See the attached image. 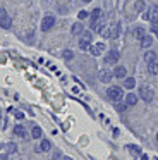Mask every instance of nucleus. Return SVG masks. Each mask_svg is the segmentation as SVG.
Wrapping results in <instances>:
<instances>
[{"instance_id": "obj_1", "label": "nucleus", "mask_w": 158, "mask_h": 160, "mask_svg": "<svg viewBox=\"0 0 158 160\" xmlns=\"http://www.w3.org/2000/svg\"><path fill=\"white\" fill-rule=\"evenodd\" d=\"M106 97L113 102H120L124 97V91H122V88H119V86H110L108 90H106Z\"/></svg>"}, {"instance_id": "obj_2", "label": "nucleus", "mask_w": 158, "mask_h": 160, "mask_svg": "<svg viewBox=\"0 0 158 160\" xmlns=\"http://www.w3.org/2000/svg\"><path fill=\"white\" fill-rule=\"evenodd\" d=\"M100 21H101V9H95V11L91 12V29L98 31V28L101 26Z\"/></svg>"}, {"instance_id": "obj_3", "label": "nucleus", "mask_w": 158, "mask_h": 160, "mask_svg": "<svg viewBox=\"0 0 158 160\" xmlns=\"http://www.w3.org/2000/svg\"><path fill=\"white\" fill-rule=\"evenodd\" d=\"M153 90H151V88H148V86H141L139 88V97L143 98L144 102H151L153 100Z\"/></svg>"}, {"instance_id": "obj_4", "label": "nucleus", "mask_w": 158, "mask_h": 160, "mask_svg": "<svg viewBox=\"0 0 158 160\" xmlns=\"http://www.w3.org/2000/svg\"><path fill=\"white\" fill-rule=\"evenodd\" d=\"M53 26H55V18L53 16H45L43 21H41V29H43V31H50Z\"/></svg>"}, {"instance_id": "obj_5", "label": "nucleus", "mask_w": 158, "mask_h": 160, "mask_svg": "<svg viewBox=\"0 0 158 160\" xmlns=\"http://www.w3.org/2000/svg\"><path fill=\"white\" fill-rule=\"evenodd\" d=\"M119 52H117V50H110L108 53H106L105 55V64H115L117 60H119Z\"/></svg>"}, {"instance_id": "obj_6", "label": "nucleus", "mask_w": 158, "mask_h": 160, "mask_svg": "<svg viewBox=\"0 0 158 160\" xmlns=\"http://www.w3.org/2000/svg\"><path fill=\"white\" fill-rule=\"evenodd\" d=\"M103 50H105V45H103V43H96V45H91V47H89V52H91V55H95V57L101 55Z\"/></svg>"}, {"instance_id": "obj_7", "label": "nucleus", "mask_w": 158, "mask_h": 160, "mask_svg": "<svg viewBox=\"0 0 158 160\" xmlns=\"http://www.w3.org/2000/svg\"><path fill=\"white\" fill-rule=\"evenodd\" d=\"M112 78H113V72H110V71H106V69L100 71V81H101V83H110Z\"/></svg>"}, {"instance_id": "obj_8", "label": "nucleus", "mask_w": 158, "mask_h": 160, "mask_svg": "<svg viewBox=\"0 0 158 160\" xmlns=\"http://www.w3.org/2000/svg\"><path fill=\"white\" fill-rule=\"evenodd\" d=\"M0 26H2V28H5V29H9L10 26H12V21H10V18L7 14L0 16Z\"/></svg>"}, {"instance_id": "obj_9", "label": "nucleus", "mask_w": 158, "mask_h": 160, "mask_svg": "<svg viewBox=\"0 0 158 160\" xmlns=\"http://www.w3.org/2000/svg\"><path fill=\"white\" fill-rule=\"evenodd\" d=\"M148 14H150V19L151 21H158V5H151L150 11H148Z\"/></svg>"}, {"instance_id": "obj_10", "label": "nucleus", "mask_w": 158, "mask_h": 160, "mask_svg": "<svg viewBox=\"0 0 158 160\" xmlns=\"http://www.w3.org/2000/svg\"><path fill=\"white\" fill-rule=\"evenodd\" d=\"M14 134H16V136H21V138H26L27 132H26V129H24V126L17 124L16 128H14Z\"/></svg>"}, {"instance_id": "obj_11", "label": "nucleus", "mask_w": 158, "mask_h": 160, "mask_svg": "<svg viewBox=\"0 0 158 160\" xmlns=\"http://www.w3.org/2000/svg\"><path fill=\"white\" fill-rule=\"evenodd\" d=\"M151 43H153V38H151L150 35H144L143 38H141V47H143V48H148V47H151Z\"/></svg>"}, {"instance_id": "obj_12", "label": "nucleus", "mask_w": 158, "mask_h": 160, "mask_svg": "<svg viewBox=\"0 0 158 160\" xmlns=\"http://www.w3.org/2000/svg\"><path fill=\"white\" fill-rule=\"evenodd\" d=\"M126 103H127V107H132V105H136L137 103V97L134 93H129L126 97Z\"/></svg>"}, {"instance_id": "obj_13", "label": "nucleus", "mask_w": 158, "mask_h": 160, "mask_svg": "<svg viewBox=\"0 0 158 160\" xmlns=\"http://www.w3.org/2000/svg\"><path fill=\"white\" fill-rule=\"evenodd\" d=\"M126 74H127V71H126V67H122V66L115 67V71H113V76L115 78H126Z\"/></svg>"}, {"instance_id": "obj_14", "label": "nucleus", "mask_w": 158, "mask_h": 160, "mask_svg": "<svg viewBox=\"0 0 158 160\" xmlns=\"http://www.w3.org/2000/svg\"><path fill=\"white\" fill-rule=\"evenodd\" d=\"M50 141H48V139H43V141L40 143V146H38V152H48V150H50Z\"/></svg>"}, {"instance_id": "obj_15", "label": "nucleus", "mask_w": 158, "mask_h": 160, "mask_svg": "<svg viewBox=\"0 0 158 160\" xmlns=\"http://www.w3.org/2000/svg\"><path fill=\"white\" fill-rule=\"evenodd\" d=\"M144 60H146L148 64H150V62H156V53L151 52V50H150V52H146V53H144Z\"/></svg>"}, {"instance_id": "obj_16", "label": "nucleus", "mask_w": 158, "mask_h": 160, "mask_svg": "<svg viewBox=\"0 0 158 160\" xmlns=\"http://www.w3.org/2000/svg\"><path fill=\"white\" fill-rule=\"evenodd\" d=\"M124 86H126L127 90H132V88L136 86V79H134V78H126V81H124Z\"/></svg>"}, {"instance_id": "obj_17", "label": "nucleus", "mask_w": 158, "mask_h": 160, "mask_svg": "<svg viewBox=\"0 0 158 160\" xmlns=\"http://www.w3.org/2000/svg\"><path fill=\"white\" fill-rule=\"evenodd\" d=\"M82 31H84V28H82L81 22H76V24L72 26V35H81Z\"/></svg>"}, {"instance_id": "obj_18", "label": "nucleus", "mask_w": 158, "mask_h": 160, "mask_svg": "<svg viewBox=\"0 0 158 160\" xmlns=\"http://www.w3.org/2000/svg\"><path fill=\"white\" fill-rule=\"evenodd\" d=\"M148 71H150V74H158V62H150L148 64Z\"/></svg>"}, {"instance_id": "obj_19", "label": "nucleus", "mask_w": 158, "mask_h": 160, "mask_svg": "<svg viewBox=\"0 0 158 160\" xmlns=\"http://www.w3.org/2000/svg\"><path fill=\"white\" fill-rule=\"evenodd\" d=\"M127 148H129V152L132 153L134 157H139V155H141V148H139V146H136V145H129Z\"/></svg>"}, {"instance_id": "obj_20", "label": "nucleus", "mask_w": 158, "mask_h": 160, "mask_svg": "<svg viewBox=\"0 0 158 160\" xmlns=\"http://www.w3.org/2000/svg\"><path fill=\"white\" fill-rule=\"evenodd\" d=\"M31 136H33L34 139H40V138H41V128L34 126V128H33V131H31Z\"/></svg>"}, {"instance_id": "obj_21", "label": "nucleus", "mask_w": 158, "mask_h": 160, "mask_svg": "<svg viewBox=\"0 0 158 160\" xmlns=\"http://www.w3.org/2000/svg\"><path fill=\"white\" fill-rule=\"evenodd\" d=\"M119 33H120V26L117 24V26H113L112 28V31H110V38H117V36H119Z\"/></svg>"}, {"instance_id": "obj_22", "label": "nucleus", "mask_w": 158, "mask_h": 160, "mask_svg": "<svg viewBox=\"0 0 158 160\" xmlns=\"http://www.w3.org/2000/svg\"><path fill=\"white\" fill-rule=\"evenodd\" d=\"M134 9H136L137 12H143L144 11V2L143 0H137L136 4H134Z\"/></svg>"}, {"instance_id": "obj_23", "label": "nucleus", "mask_w": 158, "mask_h": 160, "mask_svg": "<svg viewBox=\"0 0 158 160\" xmlns=\"http://www.w3.org/2000/svg\"><path fill=\"white\" fill-rule=\"evenodd\" d=\"M89 47H91V43L86 42V40H79V48L81 50H88Z\"/></svg>"}, {"instance_id": "obj_24", "label": "nucleus", "mask_w": 158, "mask_h": 160, "mask_svg": "<svg viewBox=\"0 0 158 160\" xmlns=\"http://www.w3.org/2000/svg\"><path fill=\"white\" fill-rule=\"evenodd\" d=\"M134 36L141 40V38L144 36V29H143V28H136V29H134Z\"/></svg>"}, {"instance_id": "obj_25", "label": "nucleus", "mask_w": 158, "mask_h": 160, "mask_svg": "<svg viewBox=\"0 0 158 160\" xmlns=\"http://www.w3.org/2000/svg\"><path fill=\"white\" fill-rule=\"evenodd\" d=\"M81 40H86V42L91 43V33H89V31H82L81 33Z\"/></svg>"}, {"instance_id": "obj_26", "label": "nucleus", "mask_w": 158, "mask_h": 160, "mask_svg": "<svg viewBox=\"0 0 158 160\" xmlns=\"http://www.w3.org/2000/svg\"><path fill=\"white\" fill-rule=\"evenodd\" d=\"M115 108H117V110H119V112H124V110H126V108H127V103H120V102H117Z\"/></svg>"}, {"instance_id": "obj_27", "label": "nucleus", "mask_w": 158, "mask_h": 160, "mask_svg": "<svg viewBox=\"0 0 158 160\" xmlns=\"http://www.w3.org/2000/svg\"><path fill=\"white\" fill-rule=\"evenodd\" d=\"M62 57H64L65 60H71L72 57H74V53H72L71 50H65V52H64V55H62Z\"/></svg>"}, {"instance_id": "obj_28", "label": "nucleus", "mask_w": 158, "mask_h": 160, "mask_svg": "<svg viewBox=\"0 0 158 160\" xmlns=\"http://www.w3.org/2000/svg\"><path fill=\"white\" fill-rule=\"evenodd\" d=\"M7 152H9V153L16 152V145H14V143H9V145H7Z\"/></svg>"}, {"instance_id": "obj_29", "label": "nucleus", "mask_w": 158, "mask_h": 160, "mask_svg": "<svg viewBox=\"0 0 158 160\" xmlns=\"http://www.w3.org/2000/svg\"><path fill=\"white\" fill-rule=\"evenodd\" d=\"M151 31H153L155 35H158V21L153 22V26H151Z\"/></svg>"}, {"instance_id": "obj_30", "label": "nucleus", "mask_w": 158, "mask_h": 160, "mask_svg": "<svg viewBox=\"0 0 158 160\" xmlns=\"http://www.w3.org/2000/svg\"><path fill=\"white\" fill-rule=\"evenodd\" d=\"M60 158H62L60 152H55V153H53V157H52V160H60Z\"/></svg>"}, {"instance_id": "obj_31", "label": "nucleus", "mask_w": 158, "mask_h": 160, "mask_svg": "<svg viewBox=\"0 0 158 160\" xmlns=\"http://www.w3.org/2000/svg\"><path fill=\"white\" fill-rule=\"evenodd\" d=\"M86 18H88V12H86V11L79 12V19H86Z\"/></svg>"}, {"instance_id": "obj_32", "label": "nucleus", "mask_w": 158, "mask_h": 160, "mask_svg": "<svg viewBox=\"0 0 158 160\" xmlns=\"http://www.w3.org/2000/svg\"><path fill=\"white\" fill-rule=\"evenodd\" d=\"M14 115H16L17 119H22V117H24V114H22V112H16V114H14Z\"/></svg>"}, {"instance_id": "obj_33", "label": "nucleus", "mask_w": 158, "mask_h": 160, "mask_svg": "<svg viewBox=\"0 0 158 160\" xmlns=\"http://www.w3.org/2000/svg\"><path fill=\"white\" fill-rule=\"evenodd\" d=\"M0 160H7V155H0Z\"/></svg>"}, {"instance_id": "obj_34", "label": "nucleus", "mask_w": 158, "mask_h": 160, "mask_svg": "<svg viewBox=\"0 0 158 160\" xmlns=\"http://www.w3.org/2000/svg\"><path fill=\"white\" fill-rule=\"evenodd\" d=\"M141 160H148V157H146V155H143V157H141Z\"/></svg>"}, {"instance_id": "obj_35", "label": "nucleus", "mask_w": 158, "mask_h": 160, "mask_svg": "<svg viewBox=\"0 0 158 160\" xmlns=\"http://www.w3.org/2000/svg\"><path fill=\"white\" fill-rule=\"evenodd\" d=\"M62 160H72V158H71V157H64Z\"/></svg>"}, {"instance_id": "obj_36", "label": "nucleus", "mask_w": 158, "mask_h": 160, "mask_svg": "<svg viewBox=\"0 0 158 160\" xmlns=\"http://www.w3.org/2000/svg\"><path fill=\"white\" fill-rule=\"evenodd\" d=\"M82 2H91V0H82Z\"/></svg>"}, {"instance_id": "obj_37", "label": "nucleus", "mask_w": 158, "mask_h": 160, "mask_svg": "<svg viewBox=\"0 0 158 160\" xmlns=\"http://www.w3.org/2000/svg\"><path fill=\"white\" fill-rule=\"evenodd\" d=\"M156 141H158V132H156Z\"/></svg>"}, {"instance_id": "obj_38", "label": "nucleus", "mask_w": 158, "mask_h": 160, "mask_svg": "<svg viewBox=\"0 0 158 160\" xmlns=\"http://www.w3.org/2000/svg\"><path fill=\"white\" fill-rule=\"evenodd\" d=\"M153 160H158V158H153Z\"/></svg>"}]
</instances>
